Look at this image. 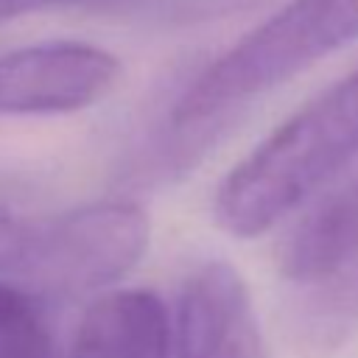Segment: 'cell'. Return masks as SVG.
<instances>
[{
  "instance_id": "4",
  "label": "cell",
  "mask_w": 358,
  "mask_h": 358,
  "mask_svg": "<svg viewBox=\"0 0 358 358\" xmlns=\"http://www.w3.org/2000/svg\"><path fill=\"white\" fill-rule=\"evenodd\" d=\"M148 215L134 201H92L25 224L8 282L36 299H73L126 277L148 249Z\"/></svg>"
},
{
  "instance_id": "2",
  "label": "cell",
  "mask_w": 358,
  "mask_h": 358,
  "mask_svg": "<svg viewBox=\"0 0 358 358\" xmlns=\"http://www.w3.org/2000/svg\"><path fill=\"white\" fill-rule=\"evenodd\" d=\"M358 36V0H291L215 59L179 98L171 123L204 126L308 70Z\"/></svg>"
},
{
  "instance_id": "1",
  "label": "cell",
  "mask_w": 358,
  "mask_h": 358,
  "mask_svg": "<svg viewBox=\"0 0 358 358\" xmlns=\"http://www.w3.org/2000/svg\"><path fill=\"white\" fill-rule=\"evenodd\" d=\"M358 154V70L280 123L215 193V218L255 238L302 207Z\"/></svg>"
},
{
  "instance_id": "8",
  "label": "cell",
  "mask_w": 358,
  "mask_h": 358,
  "mask_svg": "<svg viewBox=\"0 0 358 358\" xmlns=\"http://www.w3.org/2000/svg\"><path fill=\"white\" fill-rule=\"evenodd\" d=\"M0 358H67L42 299L14 282H0Z\"/></svg>"
},
{
  "instance_id": "11",
  "label": "cell",
  "mask_w": 358,
  "mask_h": 358,
  "mask_svg": "<svg viewBox=\"0 0 358 358\" xmlns=\"http://www.w3.org/2000/svg\"><path fill=\"white\" fill-rule=\"evenodd\" d=\"M28 6H31V0H0V22L11 20V17H20Z\"/></svg>"
},
{
  "instance_id": "12",
  "label": "cell",
  "mask_w": 358,
  "mask_h": 358,
  "mask_svg": "<svg viewBox=\"0 0 358 358\" xmlns=\"http://www.w3.org/2000/svg\"><path fill=\"white\" fill-rule=\"evenodd\" d=\"M355 196H358V187H355Z\"/></svg>"
},
{
  "instance_id": "3",
  "label": "cell",
  "mask_w": 358,
  "mask_h": 358,
  "mask_svg": "<svg viewBox=\"0 0 358 358\" xmlns=\"http://www.w3.org/2000/svg\"><path fill=\"white\" fill-rule=\"evenodd\" d=\"M288 341L324 358L358 324V196H336L313 207L282 241Z\"/></svg>"
},
{
  "instance_id": "9",
  "label": "cell",
  "mask_w": 358,
  "mask_h": 358,
  "mask_svg": "<svg viewBox=\"0 0 358 358\" xmlns=\"http://www.w3.org/2000/svg\"><path fill=\"white\" fill-rule=\"evenodd\" d=\"M268 0H159V11L165 20L179 25H199L210 20H224L249 8H257Z\"/></svg>"
},
{
  "instance_id": "7",
  "label": "cell",
  "mask_w": 358,
  "mask_h": 358,
  "mask_svg": "<svg viewBox=\"0 0 358 358\" xmlns=\"http://www.w3.org/2000/svg\"><path fill=\"white\" fill-rule=\"evenodd\" d=\"M70 358H171V322L148 288L101 294L84 310Z\"/></svg>"
},
{
  "instance_id": "10",
  "label": "cell",
  "mask_w": 358,
  "mask_h": 358,
  "mask_svg": "<svg viewBox=\"0 0 358 358\" xmlns=\"http://www.w3.org/2000/svg\"><path fill=\"white\" fill-rule=\"evenodd\" d=\"M22 235H25V224L6 204H0V274H6V277L17 260Z\"/></svg>"
},
{
  "instance_id": "5",
  "label": "cell",
  "mask_w": 358,
  "mask_h": 358,
  "mask_svg": "<svg viewBox=\"0 0 358 358\" xmlns=\"http://www.w3.org/2000/svg\"><path fill=\"white\" fill-rule=\"evenodd\" d=\"M120 62L90 42H39L0 56V115H64L101 101Z\"/></svg>"
},
{
  "instance_id": "6",
  "label": "cell",
  "mask_w": 358,
  "mask_h": 358,
  "mask_svg": "<svg viewBox=\"0 0 358 358\" xmlns=\"http://www.w3.org/2000/svg\"><path fill=\"white\" fill-rule=\"evenodd\" d=\"M176 358H268L249 288L229 263H204L185 280Z\"/></svg>"
}]
</instances>
